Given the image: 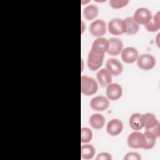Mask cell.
I'll return each instance as SVG.
<instances>
[{
  "mask_svg": "<svg viewBox=\"0 0 160 160\" xmlns=\"http://www.w3.org/2000/svg\"><path fill=\"white\" fill-rule=\"evenodd\" d=\"M98 84L95 79L91 77L83 75L81 77V91L85 96H91L96 93Z\"/></svg>",
  "mask_w": 160,
  "mask_h": 160,
  "instance_id": "obj_1",
  "label": "cell"
},
{
  "mask_svg": "<svg viewBox=\"0 0 160 160\" xmlns=\"http://www.w3.org/2000/svg\"><path fill=\"white\" fill-rule=\"evenodd\" d=\"M104 54H99L91 50L88 54L87 64L89 69L91 71H96L102 65Z\"/></svg>",
  "mask_w": 160,
  "mask_h": 160,
  "instance_id": "obj_2",
  "label": "cell"
},
{
  "mask_svg": "<svg viewBox=\"0 0 160 160\" xmlns=\"http://www.w3.org/2000/svg\"><path fill=\"white\" fill-rule=\"evenodd\" d=\"M145 138L144 133L135 131L131 132L128 137L127 142L128 146L133 149L142 148L144 144Z\"/></svg>",
  "mask_w": 160,
  "mask_h": 160,
  "instance_id": "obj_3",
  "label": "cell"
},
{
  "mask_svg": "<svg viewBox=\"0 0 160 160\" xmlns=\"http://www.w3.org/2000/svg\"><path fill=\"white\" fill-rule=\"evenodd\" d=\"M109 32L116 36H119L125 33L126 27L124 20L119 18H114L110 20L108 24Z\"/></svg>",
  "mask_w": 160,
  "mask_h": 160,
  "instance_id": "obj_4",
  "label": "cell"
},
{
  "mask_svg": "<svg viewBox=\"0 0 160 160\" xmlns=\"http://www.w3.org/2000/svg\"><path fill=\"white\" fill-rule=\"evenodd\" d=\"M137 64L140 69L148 71L155 66L156 59L150 54H142L139 56L137 59Z\"/></svg>",
  "mask_w": 160,
  "mask_h": 160,
  "instance_id": "obj_5",
  "label": "cell"
},
{
  "mask_svg": "<svg viewBox=\"0 0 160 160\" xmlns=\"http://www.w3.org/2000/svg\"><path fill=\"white\" fill-rule=\"evenodd\" d=\"M152 14L149 9L146 8H139L134 13L133 19L139 25H146L152 18Z\"/></svg>",
  "mask_w": 160,
  "mask_h": 160,
  "instance_id": "obj_6",
  "label": "cell"
},
{
  "mask_svg": "<svg viewBox=\"0 0 160 160\" xmlns=\"http://www.w3.org/2000/svg\"><path fill=\"white\" fill-rule=\"evenodd\" d=\"M107 30L106 24L102 19H96L91 22L89 26V32L92 36L100 38L104 36Z\"/></svg>",
  "mask_w": 160,
  "mask_h": 160,
  "instance_id": "obj_7",
  "label": "cell"
},
{
  "mask_svg": "<svg viewBox=\"0 0 160 160\" xmlns=\"http://www.w3.org/2000/svg\"><path fill=\"white\" fill-rule=\"evenodd\" d=\"M91 108L96 111H104L109 106V101L103 96H95L90 101Z\"/></svg>",
  "mask_w": 160,
  "mask_h": 160,
  "instance_id": "obj_8",
  "label": "cell"
},
{
  "mask_svg": "<svg viewBox=\"0 0 160 160\" xmlns=\"http://www.w3.org/2000/svg\"><path fill=\"white\" fill-rule=\"evenodd\" d=\"M122 60L127 64H132L137 61L139 57L138 50L133 47H127L121 52Z\"/></svg>",
  "mask_w": 160,
  "mask_h": 160,
  "instance_id": "obj_9",
  "label": "cell"
},
{
  "mask_svg": "<svg viewBox=\"0 0 160 160\" xmlns=\"http://www.w3.org/2000/svg\"><path fill=\"white\" fill-rule=\"evenodd\" d=\"M106 94L108 99L116 101L122 94V88L118 83H111L106 87Z\"/></svg>",
  "mask_w": 160,
  "mask_h": 160,
  "instance_id": "obj_10",
  "label": "cell"
},
{
  "mask_svg": "<svg viewBox=\"0 0 160 160\" xmlns=\"http://www.w3.org/2000/svg\"><path fill=\"white\" fill-rule=\"evenodd\" d=\"M122 129L123 123L119 119H112L106 125V131L111 136L119 135Z\"/></svg>",
  "mask_w": 160,
  "mask_h": 160,
  "instance_id": "obj_11",
  "label": "cell"
},
{
  "mask_svg": "<svg viewBox=\"0 0 160 160\" xmlns=\"http://www.w3.org/2000/svg\"><path fill=\"white\" fill-rule=\"evenodd\" d=\"M106 69L111 74L112 76H117L121 74L123 71V66L122 63L117 59H108L106 62Z\"/></svg>",
  "mask_w": 160,
  "mask_h": 160,
  "instance_id": "obj_12",
  "label": "cell"
},
{
  "mask_svg": "<svg viewBox=\"0 0 160 160\" xmlns=\"http://www.w3.org/2000/svg\"><path fill=\"white\" fill-rule=\"evenodd\" d=\"M109 49V40L105 38L100 37L96 39L92 44L91 49L92 51L104 54Z\"/></svg>",
  "mask_w": 160,
  "mask_h": 160,
  "instance_id": "obj_13",
  "label": "cell"
},
{
  "mask_svg": "<svg viewBox=\"0 0 160 160\" xmlns=\"http://www.w3.org/2000/svg\"><path fill=\"white\" fill-rule=\"evenodd\" d=\"M109 40V49L108 51V54L111 56L119 55L123 49V42L117 38H111Z\"/></svg>",
  "mask_w": 160,
  "mask_h": 160,
  "instance_id": "obj_14",
  "label": "cell"
},
{
  "mask_svg": "<svg viewBox=\"0 0 160 160\" xmlns=\"http://www.w3.org/2000/svg\"><path fill=\"white\" fill-rule=\"evenodd\" d=\"M96 78L99 84L102 87H107L112 82V75L105 68H102L98 71Z\"/></svg>",
  "mask_w": 160,
  "mask_h": 160,
  "instance_id": "obj_15",
  "label": "cell"
},
{
  "mask_svg": "<svg viewBox=\"0 0 160 160\" xmlns=\"http://www.w3.org/2000/svg\"><path fill=\"white\" fill-rule=\"evenodd\" d=\"M141 121L142 127H144L146 129L153 127L159 122L156 116L150 112L141 114Z\"/></svg>",
  "mask_w": 160,
  "mask_h": 160,
  "instance_id": "obj_16",
  "label": "cell"
},
{
  "mask_svg": "<svg viewBox=\"0 0 160 160\" xmlns=\"http://www.w3.org/2000/svg\"><path fill=\"white\" fill-rule=\"evenodd\" d=\"M106 119L103 115L96 113L92 114L89 119V124L90 126L96 129H102L105 124Z\"/></svg>",
  "mask_w": 160,
  "mask_h": 160,
  "instance_id": "obj_17",
  "label": "cell"
},
{
  "mask_svg": "<svg viewBox=\"0 0 160 160\" xmlns=\"http://www.w3.org/2000/svg\"><path fill=\"white\" fill-rule=\"evenodd\" d=\"M126 27L125 33L129 35L136 34L139 29V25L134 20L132 17H128L124 19Z\"/></svg>",
  "mask_w": 160,
  "mask_h": 160,
  "instance_id": "obj_18",
  "label": "cell"
},
{
  "mask_svg": "<svg viewBox=\"0 0 160 160\" xmlns=\"http://www.w3.org/2000/svg\"><path fill=\"white\" fill-rule=\"evenodd\" d=\"M95 148L89 144H84L81 146V156L82 159H91L95 155Z\"/></svg>",
  "mask_w": 160,
  "mask_h": 160,
  "instance_id": "obj_19",
  "label": "cell"
},
{
  "mask_svg": "<svg viewBox=\"0 0 160 160\" xmlns=\"http://www.w3.org/2000/svg\"><path fill=\"white\" fill-rule=\"evenodd\" d=\"M83 14L88 21L94 19L99 14V9L96 5L89 4L86 6L83 10Z\"/></svg>",
  "mask_w": 160,
  "mask_h": 160,
  "instance_id": "obj_20",
  "label": "cell"
},
{
  "mask_svg": "<svg viewBox=\"0 0 160 160\" xmlns=\"http://www.w3.org/2000/svg\"><path fill=\"white\" fill-rule=\"evenodd\" d=\"M160 12L158 11L151 19L145 25L147 31L149 32H155L160 29Z\"/></svg>",
  "mask_w": 160,
  "mask_h": 160,
  "instance_id": "obj_21",
  "label": "cell"
},
{
  "mask_svg": "<svg viewBox=\"0 0 160 160\" xmlns=\"http://www.w3.org/2000/svg\"><path fill=\"white\" fill-rule=\"evenodd\" d=\"M141 114L140 113L136 112V113L132 114L130 116L129 123V126L133 130L138 131L141 129L143 128L141 121Z\"/></svg>",
  "mask_w": 160,
  "mask_h": 160,
  "instance_id": "obj_22",
  "label": "cell"
},
{
  "mask_svg": "<svg viewBox=\"0 0 160 160\" xmlns=\"http://www.w3.org/2000/svg\"><path fill=\"white\" fill-rule=\"evenodd\" d=\"M144 135L145 141H144V144L143 146L142 149H152L156 144L157 138L147 131H145V132L144 133Z\"/></svg>",
  "mask_w": 160,
  "mask_h": 160,
  "instance_id": "obj_23",
  "label": "cell"
},
{
  "mask_svg": "<svg viewBox=\"0 0 160 160\" xmlns=\"http://www.w3.org/2000/svg\"><path fill=\"white\" fill-rule=\"evenodd\" d=\"M92 132L91 129L83 127L81 129V141L82 143H88L92 140Z\"/></svg>",
  "mask_w": 160,
  "mask_h": 160,
  "instance_id": "obj_24",
  "label": "cell"
},
{
  "mask_svg": "<svg viewBox=\"0 0 160 160\" xmlns=\"http://www.w3.org/2000/svg\"><path fill=\"white\" fill-rule=\"evenodd\" d=\"M129 3L128 0H111L109 1L110 6L116 9L122 8Z\"/></svg>",
  "mask_w": 160,
  "mask_h": 160,
  "instance_id": "obj_25",
  "label": "cell"
},
{
  "mask_svg": "<svg viewBox=\"0 0 160 160\" xmlns=\"http://www.w3.org/2000/svg\"><path fill=\"white\" fill-rule=\"evenodd\" d=\"M146 131L153 135L154 137L158 138L160 134V124L159 122L153 127L146 129Z\"/></svg>",
  "mask_w": 160,
  "mask_h": 160,
  "instance_id": "obj_26",
  "label": "cell"
},
{
  "mask_svg": "<svg viewBox=\"0 0 160 160\" xmlns=\"http://www.w3.org/2000/svg\"><path fill=\"white\" fill-rule=\"evenodd\" d=\"M141 159L140 154L136 152H129L124 157V160H140Z\"/></svg>",
  "mask_w": 160,
  "mask_h": 160,
  "instance_id": "obj_27",
  "label": "cell"
},
{
  "mask_svg": "<svg viewBox=\"0 0 160 160\" xmlns=\"http://www.w3.org/2000/svg\"><path fill=\"white\" fill-rule=\"evenodd\" d=\"M96 160H111V155L106 152H102L99 153L96 158Z\"/></svg>",
  "mask_w": 160,
  "mask_h": 160,
  "instance_id": "obj_28",
  "label": "cell"
}]
</instances>
